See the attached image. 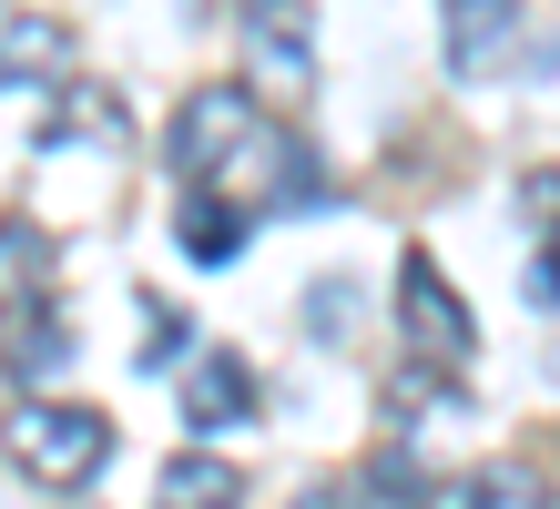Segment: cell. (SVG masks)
<instances>
[{"instance_id":"obj_1","label":"cell","mask_w":560,"mask_h":509,"mask_svg":"<svg viewBox=\"0 0 560 509\" xmlns=\"http://www.w3.org/2000/svg\"><path fill=\"white\" fill-rule=\"evenodd\" d=\"M255 132H266V113H255V92L245 82H194L174 102V132H163V163L194 184V194H214L235 163L255 153Z\"/></svg>"},{"instance_id":"obj_2","label":"cell","mask_w":560,"mask_h":509,"mask_svg":"<svg viewBox=\"0 0 560 509\" xmlns=\"http://www.w3.org/2000/svg\"><path fill=\"white\" fill-rule=\"evenodd\" d=\"M113 449H122L113 418L103 407H72V397H31L11 418V459H21V479H42V489H92Z\"/></svg>"},{"instance_id":"obj_3","label":"cell","mask_w":560,"mask_h":509,"mask_svg":"<svg viewBox=\"0 0 560 509\" xmlns=\"http://www.w3.org/2000/svg\"><path fill=\"white\" fill-rule=\"evenodd\" d=\"M122 143H133V113H122L113 82H61V92H51L42 153H103L113 174H122Z\"/></svg>"},{"instance_id":"obj_4","label":"cell","mask_w":560,"mask_h":509,"mask_svg":"<svg viewBox=\"0 0 560 509\" xmlns=\"http://www.w3.org/2000/svg\"><path fill=\"white\" fill-rule=\"evenodd\" d=\"M439 21H448V72L458 82H489V72H510V61L530 51L520 0H439Z\"/></svg>"},{"instance_id":"obj_5","label":"cell","mask_w":560,"mask_h":509,"mask_svg":"<svg viewBox=\"0 0 560 509\" xmlns=\"http://www.w3.org/2000/svg\"><path fill=\"white\" fill-rule=\"evenodd\" d=\"M398 316H408L418 347H428V357H448V367L479 347V326H469V305H458V286L439 276V255H408V265H398Z\"/></svg>"},{"instance_id":"obj_6","label":"cell","mask_w":560,"mask_h":509,"mask_svg":"<svg viewBox=\"0 0 560 509\" xmlns=\"http://www.w3.org/2000/svg\"><path fill=\"white\" fill-rule=\"evenodd\" d=\"M255 378H245V357H224V347H205L194 357V378H184V428L194 438H224V428H245L255 418Z\"/></svg>"},{"instance_id":"obj_7","label":"cell","mask_w":560,"mask_h":509,"mask_svg":"<svg viewBox=\"0 0 560 509\" xmlns=\"http://www.w3.org/2000/svg\"><path fill=\"white\" fill-rule=\"evenodd\" d=\"M245 42L266 51V72L285 92H306V72H316V0H245Z\"/></svg>"},{"instance_id":"obj_8","label":"cell","mask_w":560,"mask_h":509,"mask_svg":"<svg viewBox=\"0 0 560 509\" xmlns=\"http://www.w3.org/2000/svg\"><path fill=\"white\" fill-rule=\"evenodd\" d=\"M245 234H255V215H245V204H224V194H184V215H174V245L194 265H235Z\"/></svg>"},{"instance_id":"obj_9","label":"cell","mask_w":560,"mask_h":509,"mask_svg":"<svg viewBox=\"0 0 560 509\" xmlns=\"http://www.w3.org/2000/svg\"><path fill=\"white\" fill-rule=\"evenodd\" d=\"M235 499H245L235 459H174L163 489H153V509H235Z\"/></svg>"},{"instance_id":"obj_10","label":"cell","mask_w":560,"mask_h":509,"mask_svg":"<svg viewBox=\"0 0 560 509\" xmlns=\"http://www.w3.org/2000/svg\"><path fill=\"white\" fill-rule=\"evenodd\" d=\"M61 51H72L61 21H11V31H0V92H11V82H61Z\"/></svg>"},{"instance_id":"obj_11","label":"cell","mask_w":560,"mask_h":509,"mask_svg":"<svg viewBox=\"0 0 560 509\" xmlns=\"http://www.w3.org/2000/svg\"><path fill=\"white\" fill-rule=\"evenodd\" d=\"M439 509H540V479H530V468H510V459H489V468H469Z\"/></svg>"},{"instance_id":"obj_12","label":"cell","mask_w":560,"mask_h":509,"mask_svg":"<svg viewBox=\"0 0 560 509\" xmlns=\"http://www.w3.org/2000/svg\"><path fill=\"white\" fill-rule=\"evenodd\" d=\"M61 357H72V326H61L51 305H42V316H21V336H11V367H21V387H31V378H51Z\"/></svg>"},{"instance_id":"obj_13","label":"cell","mask_w":560,"mask_h":509,"mask_svg":"<svg viewBox=\"0 0 560 509\" xmlns=\"http://www.w3.org/2000/svg\"><path fill=\"white\" fill-rule=\"evenodd\" d=\"M306 336H316V347H347V336H357V286L347 276H316L306 286Z\"/></svg>"},{"instance_id":"obj_14","label":"cell","mask_w":560,"mask_h":509,"mask_svg":"<svg viewBox=\"0 0 560 509\" xmlns=\"http://www.w3.org/2000/svg\"><path fill=\"white\" fill-rule=\"evenodd\" d=\"M184 347H194V336H184V326H174V316H153V336H143V378H153V367H174V357H184Z\"/></svg>"}]
</instances>
